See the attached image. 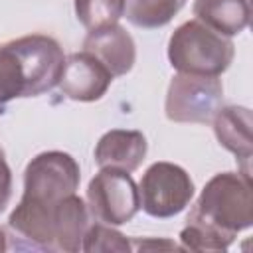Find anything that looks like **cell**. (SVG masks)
<instances>
[{
	"mask_svg": "<svg viewBox=\"0 0 253 253\" xmlns=\"http://www.w3.org/2000/svg\"><path fill=\"white\" fill-rule=\"evenodd\" d=\"M63 63V49L49 36L32 34L2 43L0 105L51 91L59 83Z\"/></svg>",
	"mask_w": 253,
	"mask_h": 253,
	"instance_id": "1",
	"label": "cell"
},
{
	"mask_svg": "<svg viewBox=\"0 0 253 253\" xmlns=\"http://www.w3.org/2000/svg\"><path fill=\"white\" fill-rule=\"evenodd\" d=\"M194 219L235 239L253 225L251 176L245 172H219L202 190L188 213Z\"/></svg>",
	"mask_w": 253,
	"mask_h": 253,
	"instance_id": "2",
	"label": "cell"
},
{
	"mask_svg": "<svg viewBox=\"0 0 253 253\" xmlns=\"http://www.w3.org/2000/svg\"><path fill=\"white\" fill-rule=\"evenodd\" d=\"M233 55V42L198 20L184 22L168 40V59L178 73L219 77Z\"/></svg>",
	"mask_w": 253,
	"mask_h": 253,
	"instance_id": "3",
	"label": "cell"
},
{
	"mask_svg": "<svg viewBox=\"0 0 253 253\" xmlns=\"http://www.w3.org/2000/svg\"><path fill=\"white\" fill-rule=\"evenodd\" d=\"M140 208L150 217L166 219L178 215L194 198L190 174L172 162H154L138 184Z\"/></svg>",
	"mask_w": 253,
	"mask_h": 253,
	"instance_id": "4",
	"label": "cell"
},
{
	"mask_svg": "<svg viewBox=\"0 0 253 253\" xmlns=\"http://www.w3.org/2000/svg\"><path fill=\"white\" fill-rule=\"evenodd\" d=\"M79 180V164L71 154L61 150L42 152L32 158L24 170L22 198L55 206L59 200L77 192Z\"/></svg>",
	"mask_w": 253,
	"mask_h": 253,
	"instance_id": "5",
	"label": "cell"
},
{
	"mask_svg": "<svg viewBox=\"0 0 253 253\" xmlns=\"http://www.w3.org/2000/svg\"><path fill=\"white\" fill-rule=\"evenodd\" d=\"M87 208L89 213L107 225L128 223L140 210L138 186L130 172L101 168L87 186Z\"/></svg>",
	"mask_w": 253,
	"mask_h": 253,
	"instance_id": "6",
	"label": "cell"
},
{
	"mask_svg": "<svg viewBox=\"0 0 253 253\" xmlns=\"http://www.w3.org/2000/svg\"><path fill=\"white\" fill-rule=\"evenodd\" d=\"M223 85L217 77L178 73L166 93L164 111L172 123H210L221 109Z\"/></svg>",
	"mask_w": 253,
	"mask_h": 253,
	"instance_id": "7",
	"label": "cell"
},
{
	"mask_svg": "<svg viewBox=\"0 0 253 253\" xmlns=\"http://www.w3.org/2000/svg\"><path fill=\"white\" fill-rule=\"evenodd\" d=\"M113 79L115 77L111 75V71L97 57L87 51H77L65 57L57 85L67 99L91 103L107 93Z\"/></svg>",
	"mask_w": 253,
	"mask_h": 253,
	"instance_id": "8",
	"label": "cell"
},
{
	"mask_svg": "<svg viewBox=\"0 0 253 253\" xmlns=\"http://www.w3.org/2000/svg\"><path fill=\"white\" fill-rule=\"evenodd\" d=\"M83 51L97 57L113 77L126 75L136 59L134 42L130 34L119 24L89 32L83 42Z\"/></svg>",
	"mask_w": 253,
	"mask_h": 253,
	"instance_id": "9",
	"label": "cell"
},
{
	"mask_svg": "<svg viewBox=\"0 0 253 253\" xmlns=\"http://www.w3.org/2000/svg\"><path fill=\"white\" fill-rule=\"evenodd\" d=\"M148 150L146 136L140 130L113 128L105 132L95 146V164L99 168H115L134 172Z\"/></svg>",
	"mask_w": 253,
	"mask_h": 253,
	"instance_id": "10",
	"label": "cell"
},
{
	"mask_svg": "<svg viewBox=\"0 0 253 253\" xmlns=\"http://www.w3.org/2000/svg\"><path fill=\"white\" fill-rule=\"evenodd\" d=\"M55 206H45L28 198H22L20 204L8 217L10 229L26 239L36 249H55V225H53Z\"/></svg>",
	"mask_w": 253,
	"mask_h": 253,
	"instance_id": "11",
	"label": "cell"
},
{
	"mask_svg": "<svg viewBox=\"0 0 253 253\" xmlns=\"http://www.w3.org/2000/svg\"><path fill=\"white\" fill-rule=\"evenodd\" d=\"M213 130L219 144L243 162V172L251 176V111L247 107H223L213 117Z\"/></svg>",
	"mask_w": 253,
	"mask_h": 253,
	"instance_id": "12",
	"label": "cell"
},
{
	"mask_svg": "<svg viewBox=\"0 0 253 253\" xmlns=\"http://www.w3.org/2000/svg\"><path fill=\"white\" fill-rule=\"evenodd\" d=\"M89 208L77 196L71 194L55 204L53 225H55V249L75 253L81 249L83 237L89 229Z\"/></svg>",
	"mask_w": 253,
	"mask_h": 253,
	"instance_id": "13",
	"label": "cell"
},
{
	"mask_svg": "<svg viewBox=\"0 0 253 253\" xmlns=\"http://www.w3.org/2000/svg\"><path fill=\"white\" fill-rule=\"evenodd\" d=\"M192 12L198 22L225 38L241 34L249 24L247 0H196Z\"/></svg>",
	"mask_w": 253,
	"mask_h": 253,
	"instance_id": "14",
	"label": "cell"
},
{
	"mask_svg": "<svg viewBox=\"0 0 253 253\" xmlns=\"http://www.w3.org/2000/svg\"><path fill=\"white\" fill-rule=\"evenodd\" d=\"M184 4L186 0H125L123 16L136 28L156 30L166 26Z\"/></svg>",
	"mask_w": 253,
	"mask_h": 253,
	"instance_id": "15",
	"label": "cell"
},
{
	"mask_svg": "<svg viewBox=\"0 0 253 253\" xmlns=\"http://www.w3.org/2000/svg\"><path fill=\"white\" fill-rule=\"evenodd\" d=\"M123 12L125 0H75V16L87 32L117 24Z\"/></svg>",
	"mask_w": 253,
	"mask_h": 253,
	"instance_id": "16",
	"label": "cell"
},
{
	"mask_svg": "<svg viewBox=\"0 0 253 253\" xmlns=\"http://www.w3.org/2000/svg\"><path fill=\"white\" fill-rule=\"evenodd\" d=\"M81 249L87 253H97V251H128L130 249V241L117 229H113L107 223H91Z\"/></svg>",
	"mask_w": 253,
	"mask_h": 253,
	"instance_id": "17",
	"label": "cell"
},
{
	"mask_svg": "<svg viewBox=\"0 0 253 253\" xmlns=\"http://www.w3.org/2000/svg\"><path fill=\"white\" fill-rule=\"evenodd\" d=\"M12 198V172L6 162V154L0 148V213L6 210Z\"/></svg>",
	"mask_w": 253,
	"mask_h": 253,
	"instance_id": "18",
	"label": "cell"
},
{
	"mask_svg": "<svg viewBox=\"0 0 253 253\" xmlns=\"http://www.w3.org/2000/svg\"><path fill=\"white\" fill-rule=\"evenodd\" d=\"M132 249H182V247H178L176 243H172V241H156V239H146V241H138V239H134L132 241V245H130Z\"/></svg>",
	"mask_w": 253,
	"mask_h": 253,
	"instance_id": "19",
	"label": "cell"
},
{
	"mask_svg": "<svg viewBox=\"0 0 253 253\" xmlns=\"http://www.w3.org/2000/svg\"><path fill=\"white\" fill-rule=\"evenodd\" d=\"M8 245H6V233L0 229V251H6Z\"/></svg>",
	"mask_w": 253,
	"mask_h": 253,
	"instance_id": "20",
	"label": "cell"
}]
</instances>
